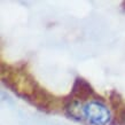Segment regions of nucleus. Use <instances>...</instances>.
I'll return each mask as SVG.
<instances>
[{
	"label": "nucleus",
	"mask_w": 125,
	"mask_h": 125,
	"mask_svg": "<svg viewBox=\"0 0 125 125\" xmlns=\"http://www.w3.org/2000/svg\"><path fill=\"white\" fill-rule=\"evenodd\" d=\"M84 118L92 125H107L111 119V114L103 102L91 100L84 104Z\"/></svg>",
	"instance_id": "1"
},
{
	"label": "nucleus",
	"mask_w": 125,
	"mask_h": 125,
	"mask_svg": "<svg viewBox=\"0 0 125 125\" xmlns=\"http://www.w3.org/2000/svg\"><path fill=\"white\" fill-rule=\"evenodd\" d=\"M69 115L73 118H77V119H83L84 118V106H82L78 101H75L72 102L68 108Z\"/></svg>",
	"instance_id": "2"
}]
</instances>
